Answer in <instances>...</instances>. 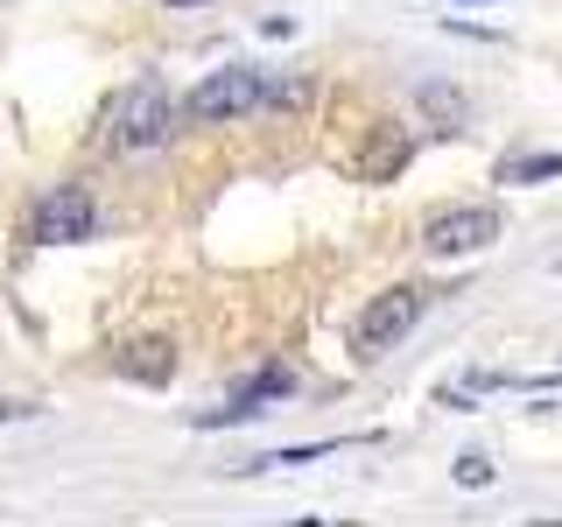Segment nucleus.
Here are the masks:
<instances>
[{"instance_id":"6e6552de","label":"nucleus","mask_w":562,"mask_h":527,"mask_svg":"<svg viewBox=\"0 0 562 527\" xmlns=\"http://www.w3.org/2000/svg\"><path fill=\"white\" fill-rule=\"evenodd\" d=\"M450 479L464 485V492H471V485H492V457H485V450H464V457H457V471H450Z\"/></svg>"},{"instance_id":"1a4fd4ad","label":"nucleus","mask_w":562,"mask_h":527,"mask_svg":"<svg viewBox=\"0 0 562 527\" xmlns=\"http://www.w3.org/2000/svg\"><path fill=\"white\" fill-rule=\"evenodd\" d=\"M43 408H35V401H0V422H35Z\"/></svg>"},{"instance_id":"f257e3e1","label":"nucleus","mask_w":562,"mask_h":527,"mask_svg":"<svg viewBox=\"0 0 562 527\" xmlns=\"http://www.w3.org/2000/svg\"><path fill=\"white\" fill-rule=\"evenodd\" d=\"M169 134H176V99H169V85H155V78L127 85V92L113 99V113H105V141H113L120 155H155Z\"/></svg>"},{"instance_id":"423d86ee","label":"nucleus","mask_w":562,"mask_h":527,"mask_svg":"<svg viewBox=\"0 0 562 527\" xmlns=\"http://www.w3.org/2000/svg\"><path fill=\"white\" fill-rule=\"evenodd\" d=\"M555 176H562V148H527V155H506V162L492 169V183L527 190V183H555Z\"/></svg>"},{"instance_id":"9d476101","label":"nucleus","mask_w":562,"mask_h":527,"mask_svg":"<svg viewBox=\"0 0 562 527\" xmlns=\"http://www.w3.org/2000/svg\"><path fill=\"white\" fill-rule=\"evenodd\" d=\"M169 8H204V0H169Z\"/></svg>"},{"instance_id":"0eeeda50","label":"nucleus","mask_w":562,"mask_h":527,"mask_svg":"<svg viewBox=\"0 0 562 527\" xmlns=\"http://www.w3.org/2000/svg\"><path fill=\"white\" fill-rule=\"evenodd\" d=\"M120 373H127V380H148V386H162V380L176 373V351H169L162 338H148V345H134L127 359H120Z\"/></svg>"},{"instance_id":"20e7f679","label":"nucleus","mask_w":562,"mask_h":527,"mask_svg":"<svg viewBox=\"0 0 562 527\" xmlns=\"http://www.w3.org/2000/svg\"><path fill=\"white\" fill-rule=\"evenodd\" d=\"M29 233L43 239V246H78V239H92L99 233V204H92V190L85 183H57V190H43L29 211Z\"/></svg>"},{"instance_id":"f03ea898","label":"nucleus","mask_w":562,"mask_h":527,"mask_svg":"<svg viewBox=\"0 0 562 527\" xmlns=\"http://www.w3.org/2000/svg\"><path fill=\"white\" fill-rule=\"evenodd\" d=\"M268 105V70L254 64H225L211 70V78H198V92L183 99V113L198 120V127H225V120H246Z\"/></svg>"},{"instance_id":"7ed1b4c3","label":"nucleus","mask_w":562,"mask_h":527,"mask_svg":"<svg viewBox=\"0 0 562 527\" xmlns=\"http://www.w3.org/2000/svg\"><path fill=\"white\" fill-rule=\"evenodd\" d=\"M492 239H499V211L492 204H443V211H429V225H422V254L429 260L485 254Z\"/></svg>"},{"instance_id":"9b49d317","label":"nucleus","mask_w":562,"mask_h":527,"mask_svg":"<svg viewBox=\"0 0 562 527\" xmlns=\"http://www.w3.org/2000/svg\"><path fill=\"white\" fill-rule=\"evenodd\" d=\"M555 268H562V260H555Z\"/></svg>"},{"instance_id":"39448f33","label":"nucleus","mask_w":562,"mask_h":527,"mask_svg":"<svg viewBox=\"0 0 562 527\" xmlns=\"http://www.w3.org/2000/svg\"><path fill=\"white\" fill-rule=\"evenodd\" d=\"M422 310H429V295H422V289H386V295H373V310L359 316V359L394 351L422 324Z\"/></svg>"}]
</instances>
